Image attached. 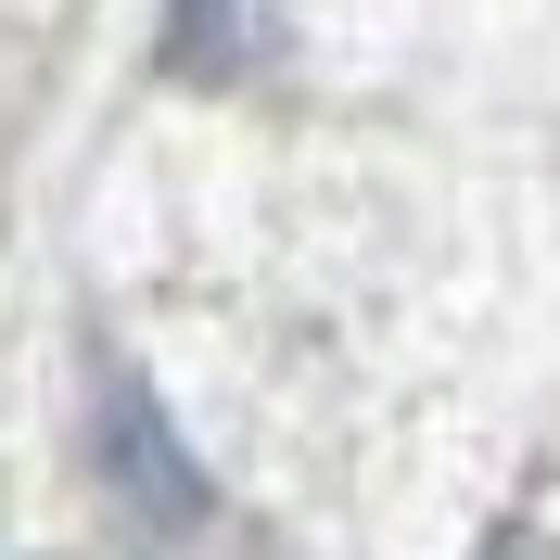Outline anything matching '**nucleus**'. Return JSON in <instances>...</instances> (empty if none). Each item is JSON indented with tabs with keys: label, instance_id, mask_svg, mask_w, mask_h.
Instances as JSON below:
<instances>
[{
	"label": "nucleus",
	"instance_id": "f257e3e1",
	"mask_svg": "<svg viewBox=\"0 0 560 560\" xmlns=\"http://www.w3.org/2000/svg\"><path fill=\"white\" fill-rule=\"evenodd\" d=\"M103 458H115L140 523H205V471H191V446L166 433V408L140 383H103Z\"/></svg>",
	"mask_w": 560,
	"mask_h": 560
}]
</instances>
